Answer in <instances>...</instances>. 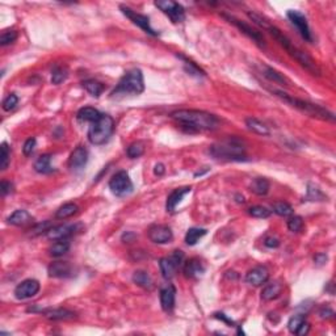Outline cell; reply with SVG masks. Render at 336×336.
<instances>
[{"label": "cell", "instance_id": "cell-31", "mask_svg": "<svg viewBox=\"0 0 336 336\" xmlns=\"http://www.w3.org/2000/svg\"><path fill=\"white\" fill-rule=\"evenodd\" d=\"M133 281L136 282L138 286H142L145 289H151L154 286V282H153V278L150 277V275L145 271H137L134 275H133Z\"/></svg>", "mask_w": 336, "mask_h": 336}, {"label": "cell", "instance_id": "cell-10", "mask_svg": "<svg viewBox=\"0 0 336 336\" xmlns=\"http://www.w3.org/2000/svg\"><path fill=\"white\" fill-rule=\"evenodd\" d=\"M120 9H121V12H122V14L125 15V16H126V17L129 18L133 24H136L137 27L141 28L143 32H146L147 34H150V36H154V37L159 34V33L155 32L154 29H153V27L150 25V20H149L147 16L138 14V12H136L134 9H132L130 7H126V5H123V4L120 5Z\"/></svg>", "mask_w": 336, "mask_h": 336}, {"label": "cell", "instance_id": "cell-22", "mask_svg": "<svg viewBox=\"0 0 336 336\" xmlns=\"http://www.w3.org/2000/svg\"><path fill=\"white\" fill-rule=\"evenodd\" d=\"M41 313L50 321H68L75 318V314L67 309H47L41 310Z\"/></svg>", "mask_w": 336, "mask_h": 336}, {"label": "cell", "instance_id": "cell-38", "mask_svg": "<svg viewBox=\"0 0 336 336\" xmlns=\"http://www.w3.org/2000/svg\"><path fill=\"white\" fill-rule=\"evenodd\" d=\"M273 212L280 217H289L293 214V208L288 202H276L273 205Z\"/></svg>", "mask_w": 336, "mask_h": 336}, {"label": "cell", "instance_id": "cell-3", "mask_svg": "<svg viewBox=\"0 0 336 336\" xmlns=\"http://www.w3.org/2000/svg\"><path fill=\"white\" fill-rule=\"evenodd\" d=\"M272 92L273 95L280 97L281 100H284L285 103H288L289 105H291L293 108L298 109L302 113L307 114L310 117L319 118V120H323V121H331L334 122L335 121V116L332 112H330L326 108H323L318 104H313V103H309V101L301 100V99H297V97H293V96L288 95L285 92L278 91V90H269Z\"/></svg>", "mask_w": 336, "mask_h": 336}, {"label": "cell", "instance_id": "cell-23", "mask_svg": "<svg viewBox=\"0 0 336 336\" xmlns=\"http://www.w3.org/2000/svg\"><path fill=\"white\" fill-rule=\"evenodd\" d=\"M7 221H8L9 225H14V226H25V225H29L32 222L33 218L27 210L20 209L11 214Z\"/></svg>", "mask_w": 336, "mask_h": 336}, {"label": "cell", "instance_id": "cell-34", "mask_svg": "<svg viewBox=\"0 0 336 336\" xmlns=\"http://www.w3.org/2000/svg\"><path fill=\"white\" fill-rule=\"evenodd\" d=\"M68 250H70V243L64 239V241H55L54 244L50 247L49 252L54 258H61L64 254H67Z\"/></svg>", "mask_w": 336, "mask_h": 336}, {"label": "cell", "instance_id": "cell-36", "mask_svg": "<svg viewBox=\"0 0 336 336\" xmlns=\"http://www.w3.org/2000/svg\"><path fill=\"white\" fill-rule=\"evenodd\" d=\"M68 76V71L64 67H55L51 74V83L58 86L62 82H64Z\"/></svg>", "mask_w": 336, "mask_h": 336}, {"label": "cell", "instance_id": "cell-30", "mask_svg": "<svg viewBox=\"0 0 336 336\" xmlns=\"http://www.w3.org/2000/svg\"><path fill=\"white\" fill-rule=\"evenodd\" d=\"M83 87L88 93L91 96H95V97H99V96L104 92L105 87L103 83L97 82L95 79H88V80H84L83 82Z\"/></svg>", "mask_w": 336, "mask_h": 336}, {"label": "cell", "instance_id": "cell-13", "mask_svg": "<svg viewBox=\"0 0 336 336\" xmlns=\"http://www.w3.org/2000/svg\"><path fill=\"white\" fill-rule=\"evenodd\" d=\"M40 282L34 280V278H28L24 280L16 286L15 289V297L20 301L29 300L40 291Z\"/></svg>", "mask_w": 336, "mask_h": 336}, {"label": "cell", "instance_id": "cell-16", "mask_svg": "<svg viewBox=\"0 0 336 336\" xmlns=\"http://www.w3.org/2000/svg\"><path fill=\"white\" fill-rule=\"evenodd\" d=\"M269 278V271L263 265H259V267H255L251 271L247 272L245 275V282L250 284L252 286H261L263 284L268 281Z\"/></svg>", "mask_w": 336, "mask_h": 336}, {"label": "cell", "instance_id": "cell-20", "mask_svg": "<svg viewBox=\"0 0 336 336\" xmlns=\"http://www.w3.org/2000/svg\"><path fill=\"white\" fill-rule=\"evenodd\" d=\"M205 273V267L202 261L196 258H192V259L186 260L185 264H184V275H185L186 278H200L202 275Z\"/></svg>", "mask_w": 336, "mask_h": 336}, {"label": "cell", "instance_id": "cell-50", "mask_svg": "<svg viewBox=\"0 0 336 336\" xmlns=\"http://www.w3.org/2000/svg\"><path fill=\"white\" fill-rule=\"evenodd\" d=\"M309 331H310V324L306 322V321H305V322L300 326V328L297 330V332H295V334H297V335H300V336H305V335H307V334H309Z\"/></svg>", "mask_w": 336, "mask_h": 336}, {"label": "cell", "instance_id": "cell-18", "mask_svg": "<svg viewBox=\"0 0 336 336\" xmlns=\"http://www.w3.org/2000/svg\"><path fill=\"white\" fill-rule=\"evenodd\" d=\"M49 276L55 278H66L73 276L74 269L71 264L67 261H54L49 265L47 268Z\"/></svg>", "mask_w": 336, "mask_h": 336}, {"label": "cell", "instance_id": "cell-19", "mask_svg": "<svg viewBox=\"0 0 336 336\" xmlns=\"http://www.w3.org/2000/svg\"><path fill=\"white\" fill-rule=\"evenodd\" d=\"M175 298H176V289L173 285H167L160 289V305L164 311H172L175 307Z\"/></svg>", "mask_w": 336, "mask_h": 336}, {"label": "cell", "instance_id": "cell-7", "mask_svg": "<svg viewBox=\"0 0 336 336\" xmlns=\"http://www.w3.org/2000/svg\"><path fill=\"white\" fill-rule=\"evenodd\" d=\"M183 260H184V252L183 251H173L172 254L166 258H162L159 260V267L162 276L166 280H171L176 276L177 269L182 265Z\"/></svg>", "mask_w": 336, "mask_h": 336}, {"label": "cell", "instance_id": "cell-52", "mask_svg": "<svg viewBox=\"0 0 336 336\" xmlns=\"http://www.w3.org/2000/svg\"><path fill=\"white\" fill-rule=\"evenodd\" d=\"M319 315H321V318L323 319L332 318V317H334V311H332L331 309H322L321 310V313H319Z\"/></svg>", "mask_w": 336, "mask_h": 336}, {"label": "cell", "instance_id": "cell-15", "mask_svg": "<svg viewBox=\"0 0 336 336\" xmlns=\"http://www.w3.org/2000/svg\"><path fill=\"white\" fill-rule=\"evenodd\" d=\"M222 16L226 18V20H229L230 23L234 24L239 31H242V33H244L245 36L250 37L255 44H258L259 46H264V37L261 36V33L258 32V31H255L254 28L250 27L248 24L243 23V21H241L239 18L234 17V16H229V15H222Z\"/></svg>", "mask_w": 336, "mask_h": 336}, {"label": "cell", "instance_id": "cell-5", "mask_svg": "<svg viewBox=\"0 0 336 336\" xmlns=\"http://www.w3.org/2000/svg\"><path fill=\"white\" fill-rule=\"evenodd\" d=\"M145 91L143 74L139 68H132L123 74L120 82L112 92V97L126 95H141Z\"/></svg>", "mask_w": 336, "mask_h": 336}, {"label": "cell", "instance_id": "cell-6", "mask_svg": "<svg viewBox=\"0 0 336 336\" xmlns=\"http://www.w3.org/2000/svg\"><path fill=\"white\" fill-rule=\"evenodd\" d=\"M114 130V121L109 114H101V117L91 123V126L88 129V141L92 145L100 146L104 145L105 142H108L110 136L113 134Z\"/></svg>", "mask_w": 336, "mask_h": 336}, {"label": "cell", "instance_id": "cell-24", "mask_svg": "<svg viewBox=\"0 0 336 336\" xmlns=\"http://www.w3.org/2000/svg\"><path fill=\"white\" fill-rule=\"evenodd\" d=\"M263 75L273 83L282 84V86H290V80H289V79H288L286 76H284V74L278 73L277 70H275V68H272V67L265 66V67H264Z\"/></svg>", "mask_w": 336, "mask_h": 336}, {"label": "cell", "instance_id": "cell-45", "mask_svg": "<svg viewBox=\"0 0 336 336\" xmlns=\"http://www.w3.org/2000/svg\"><path fill=\"white\" fill-rule=\"evenodd\" d=\"M17 103H18L17 95L11 93V95L7 96L4 100H3V109H4L5 112H11V110L16 108Z\"/></svg>", "mask_w": 336, "mask_h": 336}, {"label": "cell", "instance_id": "cell-32", "mask_svg": "<svg viewBox=\"0 0 336 336\" xmlns=\"http://www.w3.org/2000/svg\"><path fill=\"white\" fill-rule=\"evenodd\" d=\"M208 230L206 229H200V227H192L186 231L185 243L188 245H195L197 242L200 241L202 236L206 235Z\"/></svg>", "mask_w": 336, "mask_h": 336}, {"label": "cell", "instance_id": "cell-41", "mask_svg": "<svg viewBox=\"0 0 336 336\" xmlns=\"http://www.w3.org/2000/svg\"><path fill=\"white\" fill-rule=\"evenodd\" d=\"M17 37L18 34L16 31H4V32L0 34V45H11V44H14L17 40Z\"/></svg>", "mask_w": 336, "mask_h": 336}, {"label": "cell", "instance_id": "cell-14", "mask_svg": "<svg viewBox=\"0 0 336 336\" xmlns=\"http://www.w3.org/2000/svg\"><path fill=\"white\" fill-rule=\"evenodd\" d=\"M149 239L156 244H166L173 239L172 230L166 225H154L147 231Z\"/></svg>", "mask_w": 336, "mask_h": 336}, {"label": "cell", "instance_id": "cell-17", "mask_svg": "<svg viewBox=\"0 0 336 336\" xmlns=\"http://www.w3.org/2000/svg\"><path fill=\"white\" fill-rule=\"evenodd\" d=\"M88 162V151L83 146H77L76 149L71 153L70 159H68V167L71 169H82Z\"/></svg>", "mask_w": 336, "mask_h": 336}, {"label": "cell", "instance_id": "cell-43", "mask_svg": "<svg viewBox=\"0 0 336 336\" xmlns=\"http://www.w3.org/2000/svg\"><path fill=\"white\" fill-rule=\"evenodd\" d=\"M304 322H305V315H294V317H291V318L289 319V322H288V328H289V331H290L291 334H295L297 330L300 328V326Z\"/></svg>", "mask_w": 336, "mask_h": 336}, {"label": "cell", "instance_id": "cell-53", "mask_svg": "<svg viewBox=\"0 0 336 336\" xmlns=\"http://www.w3.org/2000/svg\"><path fill=\"white\" fill-rule=\"evenodd\" d=\"M166 172V168H164V166L162 163H158L156 166H155L154 168V173L156 175V176H162L163 173Z\"/></svg>", "mask_w": 336, "mask_h": 336}, {"label": "cell", "instance_id": "cell-26", "mask_svg": "<svg viewBox=\"0 0 336 336\" xmlns=\"http://www.w3.org/2000/svg\"><path fill=\"white\" fill-rule=\"evenodd\" d=\"M282 289H284V286H282V284H280V282L269 284V285L265 286L263 289V291H261V298H263L264 301L276 300V298L280 297V294H281Z\"/></svg>", "mask_w": 336, "mask_h": 336}, {"label": "cell", "instance_id": "cell-33", "mask_svg": "<svg viewBox=\"0 0 336 336\" xmlns=\"http://www.w3.org/2000/svg\"><path fill=\"white\" fill-rule=\"evenodd\" d=\"M77 210H79V208H77L76 204H74V202H68V204H64L63 206H61V208L57 210L55 217H57L58 219L70 218V217H73L74 214L77 213Z\"/></svg>", "mask_w": 336, "mask_h": 336}, {"label": "cell", "instance_id": "cell-11", "mask_svg": "<svg viewBox=\"0 0 336 336\" xmlns=\"http://www.w3.org/2000/svg\"><path fill=\"white\" fill-rule=\"evenodd\" d=\"M286 16L290 20V23L297 28V31L300 32L301 37L304 38L305 41L313 42V36H311V32H310L309 23H307V18L304 14H301L300 11L290 9V11H288Z\"/></svg>", "mask_w": 336, "mask_h": 336}, {"label": "cell", "instance_id": "cell-25", "mask_svg": "<svg viewBox=\"0 0 336 336\" xmlns=\"http://www.w3.org/2000/svg\"><path fill=\"white\" fill-rule=\"evenodd\" d=\"M101 114L99 110L92 108V107H86V108H82V109L77 112V120L82 121V122H95L99 118L101 117Z\"/></svg>", "mask_w": 336, "mask_h": 336}, {"label": "cell", "instance_id": "cell-46", "mask_svg": "<svg viewBox=\"0 0 336 336\" xmlns=\"http://www.w3.org/2000/svg\"><path fill=\"white\" fill-rule=\"evenodd\" d=\"M247 15H248V17H250L251 20L256 24V25H259L260 28H263V29H265V31H267V29L269 28V25H271V24H269L265 18L261 17L260 15L254 14V12H247Z\"/></svg>", "mask_w": 336, "mask_h": 336}, {"label": "cell", "instance_id": "cell-2", "mask_svg": "<svg viewBox=\"0 0 336 336\" xmlns=\"http://www.w3.org/2000/svg\"><path fill=\"white\" fill-rule=\"evenodd\" d=\"M267 31L272 34L273 38H276V41H277L278 44H280V45H281L282 47H284V49H285V50L305 68V70H306V71H309L314 76H321V75H322V71H321L318 64L315 63V61H314L307 53H305L304 50H301L300 47H297V46H295L278 28H276L275 25H269V28Z\"/></svg>", "mask_w": 336, "mask_h": 336}, {"label": "cell", "instance_id": "cell-37", "mask_svg": "<svg viewBox=\"0 0 336 336\" xmlns=\"http://www.w3.org/2000/svg\"><path fill=\"white\" fill-rule=\"evenodd\" d=\"M9 160H11V150L7 143H1V147H0V168L4 171L8 168Z\"/></svg>", "mask_w": 336, "mask_h": 336}, {"label": "cell", "instance_id": "cell-27", "mask_svg": "<svg viewBox=\"0 0 336 336\" xmlns=\"http://www.w3.org/2000/svg\"><path fill=\"white\" fill-rule=\"evenodd\" d=\"M245 125L250 129L251 132L255 133V134H259V136H269L271 132H269L268 126L263 123L261 121H259L258 118L250 117L245 120Z\"/></svg>", "mask_w": 336, "mask_h": 336}, {"label": "cell", "instance_id": "cell-49", "mask_svg": "<svg viewBox=\"0 0 336 336\" xmlns=\"http://www.w3.org/2000/svg\"><path fill=\"white\" fill-rule=\"evenodd\" d=\"M11 192H12V184L9 182L3 180L1 184H0V193H1V196H7Z\"/></svg>", "mask_w": 336, "mask_h": 336}, {"label": "cell", "instance_id": "cell-44", "mask_svg": "<svg viewBox=\"0 0 336 336\" xmlns=\"http://www.w3.org/2000/svg\"><path fill=\"white\" fill-rule=\"evenodd\" d=\"M50 227H53L51 226L50 221H45V222L37 223L36 226L33 227L32 230H31V235L32 236L41 235V234H44V232L49 231V230H50Z\"/></svg>", "mask_w": 336, "mask_h": 336}, {"label": "cell", "instance_id": "cell-42", "mask_svg": "<svg viewBox=\"0 0 336 336\" xmlns=\"http://www.w3.org/2000/svg\"><path fill=\"white\" fill-rule=\"evenodd\" d=\"M304 227V219L300 215H291L289 221H288V229L291 232H298L302 230Z\"/></svg>", "mask_w": 336, "mask_h": 336}, {"label": "cell", "instance_id": "cell-47", "mask_svg": "<svg viewBox=\"0 0 336 336\" xmlns=\"http://www.w3.org/2000/svg\"><path fill=\"white\" fill-rule=\"evenodd\" d=\"M36 138H29V139H27L25 141V143H24V147H23V153L25 156H29V155L33 154V151H34V147H36Z\"/></svg>", "mask_w": 336, "mask_h": 336}, {"label": "cell", "instance_id": "cell-21", "mask_svg": "<svg viewBox=\"0 0 336 336\" xmlns=\"http://www.w3.org/2000/svg\"><path fill=\"white\" fill-rule=\"evenodd\" d=\"M191 191H192L191 186H182V188H176V189H173V191L169 193V196L167 197V202H166V209H167V212L172 213L177 205L180 204V201L183 200V197H184L185 195H188Z\"/></svg>", "mask_w": 336, "mask_h": 336}, {"label": "cell", "instance_id": "cell-9", "mask_svg": "<svg viewBox=\"0 0 336 336\" xmlns=\"http://www.w3.org/2000/svg\"><path fill=\"white\" fill-rule=\"evenodd\" d=\"M155 5H156L164 15H167L172 23H182L183 20L185 18V11L183 8V5H180L179 3H176V1H171V0H159V1H155Z\"/></svg>", "mask_w": 336, "mask_h": 336}, {"label": "cell", "instance_id": "cell-35", "mask_svg": "<svg viewBox=\"0 0 336 336\" xmlns=\"http://www.w3.org/2000/svg\"><path fill=\"white\" fill-rule=\"evenodd\" d=\"M126 154L130 159L139 158V156H142V155L145 154V143L139 141L134 142V143H132V145L127 147Z\"/></svg>", "mask_w": 336, "mask_h": 336}, {"label": "cell", "instance_id": "cell-4", "mask_svg": "<svg viewBox=\"0 0 336 336\" xmlns=\"http://www.w3.org/2000/svg\"><path fill=\"white\" fill-rule=\"evenodd\" d=\"M210 154L213 155L215 159L245 160L244 142L236 137H230L225 141L212 146Z\"/></svg>", "mask_w": 336, "mask_h": 336}, {"label": "cell", "instance_id": "cell-54", "mask_svg": "<svg viewBox=\"0 0 336 336\" xmlns=\"http://www.w3.org/2000/svg\"><path fill=\"white\" fill-rule=\"evenodd\" d=\"M214 317H215L217 319H221V321H223V322H226L227 324H234V322H232V321H230V319H227L226 315H225V314H222V313H217L215 315H214Z\"/></svg>", "mask_w": 336, "mask_h": 336}, {"label": "cell", "instance_id": "cell-39", "mask_svg": "<svg viewBox=\"0 0 336 336\" xmlns=\"http://www.w3.org/2000/svg\"><path fill=\"white\" fill-rule=\"evenodd\" d=\"M326 199H327V197L323 195L322 191H321L319 188L314 186L313 184H309V185H307V200H310V201H324Z\"/></svg>", "mask_w": 336, "mask_h": 336}, {"label": "cell", "instance_id": "cell-12", "mask_svg": "<svg viewBox=\"0 0 336 336\" xmlns=\"http://www.w3.org/2000/svg\"><path fill=\"white\" fill-rule=\"evenodd\" d=\"M82 225L75 223V225H58V226L50 227V230L46 232V236L50 241H64L77 231H80Z\"/></svg>", "mask_w": 336, "mask_h": 336}, {"label": "cell", "instance_id": "cell-8", "mask_svg": "<svg viewBox=\"0 0 336 336\" xmlns=\"http://www.w3.org/2000/svg\"><path fill=\"white\" fill-rule=\"evenodd\" d=\"M109 189L114 196L123 197L133 192V183L130 176L125 171H120L114 175L109 182Z\"/></svg>", "mask_w": 336, "mask_h": 336}, {"label": "cell", "instance_id": "cell-1", "mask_svg": "<svg viewBox=\"0 0 336 336\" xmlns=\"http://www.w3.org/2000/svg\"><path fill=\"white\" fill-rule=\"evenodd\" d=\"M179 125L186 127L189 133L215 130L219 126V120L215 114L199 109H179L169 114Z\"/></svg>", "mask_w": 336, "mask_h": 336}, {"label": "cell", "instance_id": "cell-29", "mask_svg": "<svg viewBox=\"0 0 336 336\" xmlns=\"http://www.w3.org/2000/svg\"><path fill=\"white\" fill-rule=\"evenodd\" d=\"M250 189L258 196H265L269 192V182L265 177H256L252 180Z\"/></svg>", "mask_w": 336, "mask_h": 336}, {"label": "cell", "instance_id": "cell-40", "mask_svg": "<svg viewBox=\"0 0 336 336\" xmlns=\"http://www.w3.org/2000/svg\"><path fill=\"white\" fill-rule=\"evenodd\" d=\"M248 213L255 218H268L271 215V210L267 209L265 206H261V205H256V206H252L248 209Z\"/></svg>", "mask_w": 336, "mask_h": 336}, {"label": "cell", "instance_id": "cell-48", "mask_svg": "<svg viewBox=\"0 0 336 336\" xmlns=\"http://www.w3.org/2000/svg\"><path fill=\"white\" fill-rule=\"evenodd\" d=\"M264 244L268 248H277L280 245V239L276 238V236H267L265 241H264Z\"/></svg>", "mask_w": 336, "mask_h": 336}, {"label": "cell", "instance_id": "cell-28", "mask_svg": "<svg viewBox=\"0 0 336 336\" xmlns=\"http://www.w3.org/2000/svg\"><path fill=\"white\" fill-rule=\"evenodd\" d=\"M34 169H36V172L42 173V175L53 172L54 169H53V167H51V155L50 154L41 155V156L34 162Z\"/></svg>", "mask_w": 336, "mask_h": 336}, {"label": "cell", "instance_id": "cell-51", "mask_svg": "<svg viewBox=\"0 0 336 336\" xmlns=\"http://www.w3.org/2000/svg\"><path fill=\"white\" fill-rule=\"evenodd\" d=\"M327 255L326 254H317L315 256H314V261H315V264H318V265H323V264L327 261Z\"/></svg>", "mask_w": 336, "mask_h": 336}]
</instances>
